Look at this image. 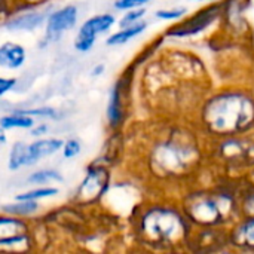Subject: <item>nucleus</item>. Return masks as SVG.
Returning <instances> with one entry per match:
<instances>
[{"label":"nucleus","mask_w":254,"mask_h":254,"mask_svg":"<svg viewBox=\"0 0 254 254\" xmlns=\"http://www.w3.org/2000/svg\"><path fill=\"white\" fill-rule=\"evenodd\" d=\"M104 73H106V64H103V63L95 64V65L92 67V70H91V76H94V77H100V76H103Z\"/></svg>","instance_id":"32"},{"label":"nucleus","mask_w":254,"mask_h":254,"mask_svg":"<svg viewBox=\"0 0 254 254\" xmlns=\"http://www.w3.org/2000/svg\"><path fill=\"white\" fill-rule=\"evenodd\" d=\"M146 15H147L146 7H135V9L125 10V12H122V16L118 19V27H127V25L137 24V22L146 19Z\"/></svg>","instance_id":"24"},{"label":"nucleus","mask_w":254,"mask_h":254,"mask_svg":"<svg viewBox=\"0 0 254 254\" xmlns=\"http://www.w3.org/2000/svg\"><path fill=\"white\" fill-rule=\"evenodd\" d=\"M240 207L241 216H254V186L240 192Z\"/></svg>","instance_id":"27"},{"label":"nucleus","mask_w":254,"mask_h":254,"mask_svg":"<svg viewBox=\"0 0 254 254\" xmlns=\"http://www.w3.org/2000/svg\"><path fill=\"white\" fill-rule=\"evenodd\" d=\"M112 188V171L106 164L92 162L86 170L82 182L76 188L73 202L77 207H92L100 204Z\"/></svg>","instance_id":"6"},{"label":"nucleus","mask_w":254,"mask_h":254,"mask_svg":"<svg viewBox=\"0 0 254 254\" xmlns=\"http://www.w3.org/2000/svg\"><path fill=\"white\" fill-rule=\"evenodd\" d=\"M189 1H195V3H216L219 0H189Z\"/></svg>","instance_id":"34"},{"label":"nucleus","mask_w":254,"mask_h":254,"mask_svg":"<svg viewBox=\"0 0 254 254\" xmlns=\"http://www.w3.org/2000/svg\"><path fill=\"white\" fill-rule=\"evenodd\" d=\"M34 231H27L15 234L6 238H0V253L3 254H25L36 250Z\"/></svg>","instance_id":"15"},{"label":"nucleus","mask_w":254,"mask_h":254,"mask_svg":"<svg viewBox=\"0 0 254 254\" xmlns=\"http://www.w3.org/2000/svg\"><path fill=\"white\" fill-rule=\"evenodd\" d=\"M16 83H18V79L16 77H4V76H0V98L4 97L9 92H12L16 88Z\"/></svg>","instance_id":"29"},{"label":"nucleus","mask_w":254,"mask_h":254,"mask_svg":"<svg viewBox=\"0 0 254 254\" xmlns=\"http://www.w3.org/2000/svg\"><path fill=\"white\" fill-rule=\"evenodd\" d=\"M52 10L51 4L49 6H36V7H24V9H16L13 10L9 18L3 22L4 28L9 31H34L39 27L45 25L46 18L49 12Z\"/></svg>","instance_id":"11"},{"label":"nucleus","mask_w":254,"mask_h":254,"mask_svg":"<svg viewBox=\"0 0 254 254\" xmlns=\"http://www.w3.org/2000/svg\"><path fill=\"white\" fill-rule=\"evenodd\" d=\"M196 122L211 141L253 131L254 95L243 88H223L202 101Z\"/></svg>","instance_id":"2"},{"label":"nucleus","mask_w":254,"mask_h":254,"mask_svg":"<svg viewBox=\"0 0 254 254\" xmlns=\"http://www.w3.org/2000/svg\"><path fill=\"white\" fill-rule=\"evenodd\" d=\"M179 204L195 229H228L241 217L240 192L232 186L192 188Z\"/></svg>","instance_id":"4"},{"label":"nucleus","mask_w":254,"mask_h":254,"mask_svg":"<svg viewBox=\"0 0 254 254\" xmlns=\"http://www.w3.org/2000/svg\"><path fill=\"white\" fill-rule=\"evenodd\" d=\"M149 28V21L147 19H143L137 24H132V25H127V27H119V30L110 33L106 39V45L110 46V48H115V46H124L127 43H129L131 40L140 37L146 30Z\"/></svg>","instance_id":"16"},{"label":"nucleus","mask_w":254,"mask_h":254,"mask_svg":"<svg viewBox=\"0 0 254 254\" xmlns=\"http://www.w3.org/2000/svg\"><path fill=\"white\" fill-rule=\"evenodd\" d=\"M19 112H22V113H25V115H28V116H33L34 119H58V116H60V113H58V110L57 109H54V107H46V106H43V107H34V109H18Z\"/></svg>","instance_id":"26"},{"label":"nucleus","mask_w":254,"mask_h":254,"mask_svg":"<svg viewBox=\"0 0 254 254\" xmlns=\"http://www.w3.org/2000/svg\"><path fill=\"white\" fill-rule=\"evenodd\" d=\"M79 22V7L74 3H67L57 9H52L45 22V45L57 43L63 36L77 27Z\"/></svg>","instance_id":"9"},{"label":"nucleus","mask_w":254,"mask_h":254,"mask_svg":"<svg viewBox=\"0 0 254 254\" xmlns=\"http://www.w3.org/2000/svg\"><path fill=\"white\" fill-rule=\"evenodd\" d=\"M27 61V49L18 42L6 40L0 45V68L19 70Z\"/></svg>","instance_id":"14"},{"label":"nucleus","mask_w":254,"mask_h":254,"mask_svg":"<svg viewBox=\"0 0 254 254\" xmlns=\"http://www.w3.org/2000/svg\"><path fill=\"white\" fill-rule=\"evenodd\" d=\"M223 16V4H216L211 3L192 15H186L183 19L177 21L174 25L167 28L165 36L173 37V39H188V37H195L210 27H213L220 18Z\"/></svg>","instance_id":"7"},{"label":"nucleus","mask_w":254,"mask_h":254,"mask_svg":"<svg viewBox=\"0 0 254 254\" xmlns=\"http://www.w3.org/2000/svg\"><path fill=\"white\" fill-rule=\"evenodd\" d=\"M12 12H13L12 1L10 0H0V24H3Z\"/></svg>","instance_id":"30"},{"label":"nucleus","mask_w":254,"mask_h":254,"mask_svg":"<svg viewBox=\"0 0 254 254\" xmlns=\"http://www.w3.org/2000/svg\"><path fill=\"white\" fill-rule=\"evenodd\" d=\"M132 232L150 250L176 252L190 246L195 228L180 204L149 202L134 211Z\"/></svg>","instance_id":"1"},{"label":"nucleus","mask_w":254,"mask_h":254,"mask_svg":"<svg viewBox=\"0 0 254 254\" xmlns=\"http://www.w3.org/2000/svg\"><path fill=\"white\" fill-rule=\"evenodd\" d=\"M80 153H82V143H80L79 138L70 137V138L64 140V144H63V149H61V155H63L64 159H68V161L74 159Z\"/></svg>","instance_id":"25"},{"label":"nucleus","mask_w":254,"mask_h":254,"mask_svg":"<svg viewBox=\"0 0 254 254\" xmlns=\"http://www.w3.org/2000/svg\"><path fill=\"white\" fill-rule=\"evenodd\" d=\"M42 210V205L39 201H28V199H15L12 202L3 204L0 207L1 213L15 216V217H22V219H34V216L39 214V211Z\"/></svg>","instance_id":"17"},{"label":"nucleus","mask_w":254,"mask_h":254,"mask_svg":"<svg viewBox=\"0 0 254 254\" xmlns=\"http://www.w3.org/2000/svg\"><path fill=\"white\" fill-rule=\"evenodd\" d=\"M27 185L40 186V185H52V183H64V176L57 168H39L31 171L27 179Z\"/></svg>","instance_id":"20"},{"label":"nucleus","mask_w":254,"mask_h":254,"mask_svg":"<svg viewBox=\"0 0 254 254\" xmlns=\"http://www.w3.org/2000/svg\"><path fill=\"white\" fill-rule=\"evenodd\" d=\"M34 125H36V119L33 116H28V115L19 112L18 109L0 116V127L4 131H13V129L30 131Z\"/></svg>","instance_id":"18"},{"label":"nucleus","mask_w":254,"mask_h":254,"mask_svg":"<svg viewBox=\"0 0 254 254\" xmlns=\"http://www.w3.org/2000/svg\"><path fill=\"white\" fill-rule=\"evenodd\" d=\"M211 144L216 159L225 167L234 170L254 167V129L213 140Z\"/></svg>","instance_id":"5"},{"label":"nucleus","mask_w":254,"mask_h":254,"mask_svg":"<svg viewBox=\"0 0 254 254\" xmlns=\"http://www.w3.org/2000/svg\"><path fill=\"white\" fill-rule=\"evenodd\" d=\"M64 144L63 138L58 137H39L34 141L28 143V167L39 164L42 159L51 158L55 153L61 152Z\"/></svg>","instance_id":"13"},{"label":"nucleus","mask_w":254,"mask_h":254,"mask_svg":"<svg viewBox=\"0 0 254 254\" xmlns=\"http://www.w3.org/2000/svg\"><path fill=\"white\" fill-rule=\"evenodd\" d=\"M7 143V135H6V131L0 127V149H3Z\"/></svg>","instance_id":"33"},{"label":"nucleus","mask_w":254,"mask_h":254,"mask_svg":"<svg viewBox=\"0 0 254 254\" xmlns=\"http://www.w3.org/2000/svg\"><path fill=\"white\" fill-rule=\"evenodd\" d=\"M202 149L193 134L182 129L170 131L159 137L147 152L149 173L162 182H177L198 170Z\"/></svg>","instance_id":"3"},{"label":"nucleus","mask_w":254,"mask_h":254,"mask_svg":"<svg viewBox=\"0 0 254 254\" xmlns=\"http://www.w3.org/2000/svg\"><path fill=\"white\" fill-rule=\"evenodd\" d=\"M116 24H118V18L112 12H103L89 16L77 28L73 48L80 54L89 52L95 46L97 39L103 34L110 33Z\"/></svg>","instance_id":"8"},{"label":"nucleus","mask_w":254,"mask_h":254,"mask_svg":"<svg viewBox=\"0 0 254 254\" xmlns=\"http://www.w3.org/2000/svg\"><path fill=\"white\" fill-rule=\"evenodd\" d=\"M131 77L122 74L110 88L107 106H106V121L112 131L122 128L128 113V92H129Z\"/></svg>","instance_id":"10"},{"label":"nucleus","mask_w":254,"mask_h":254,"mask_svg":"<svg viewBox=\"0 0 254 254\" xmlns=\"http://www.w3.org/2000/svg\"><path fill=\"white\" fill-rule=\"evenodd\" d=\"M28 143L25 141H13L7 155V168L9 171H19L21 168L28 167Z\"/></svg>","instance_id":"21"},{"label":"nucleus","mask_w":254,"mask_h":254,"mask_svg":"<svg viewBox=\"0 0 254 254\" xmlns=\"http://www.w3.org/2000/svg\"><path fill=\"white\" fill-rule=\"evenodd\" d=\"M152 0H115L113 9L118 12H125L135 7H146Z\"/></svg>","instance_id":"28"},{"label":"nucleus","mask_w":254,"mask_h":254,"mask_svg":"<svg viewBox=\"0 0 254 254\" xmlns=\"http://www.w3.org/2000/svg\"><path fill=\"white\" fill-rule=\"evenodd\" d=\"M228 247L235 252L254 253V216H241L228 228Z\"/></svg>","instance_id":"12"},{"label":"nucleus","mask_w":254,"mask_h":254,"mask_svg":"<svg viewBox=\"0 0 254 254\" xmlns=\"http://www.w3.org/2000/svg\"><path fill=\"white\" fill-rule=\"evenodd\" d=\"M189 13L186 6H173V7H162L155 10V18L164 22H177L183 19Z\"/></svg>","instance_id":"23"},{"label":"nucleus","mask_w":254,"mask_h":254,"mask_svg":"<svg viewBox=\"0 0 254 254\" xmlns=\"http://www.w3.org/2000/svg\"><path fill=\"white\" fill-rule=\"evenodd\" d=\"M49 131V125L48 124H37L36 122V125L30 129V134L33 135V137H36V138H39V137H43V135H46V132Z\"/></svg>","instance_id":"31"},{"label":"nucleus","mask_w":254,"mask_h":254,"mask_svg":"<svg viewBox=\"0 0 254 254\" xmlns=\"http://www.w3.org/2000/svg\"><path fill=\"white\" fill-rule=\"evenodd\" d=\"M33 229V222L22 217H15L6 213L0 214V238H6L15 234L27 232Z\"/></svg>","instance_id":"19"},{"label":"nucleus","mask_w":254,"mask_h":254,"mask_svg":"<svg viewBox=\"0 0 254 254\" xmlns=\"http://www.w3.org/2000/svg\"><path fill=\"white\" fill-rule=\"evenodd\" d=\"M60 195V189L52 185H40V186H33L30 190L21 192L15 195V199H28V201H43V199H51Z\"/></svg>","instance_id":"22"}]
</instances>
